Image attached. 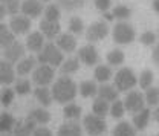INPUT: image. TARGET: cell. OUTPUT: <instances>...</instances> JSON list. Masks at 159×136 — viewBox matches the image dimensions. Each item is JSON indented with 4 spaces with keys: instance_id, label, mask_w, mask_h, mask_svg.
I'll return each instance as SVG.
<instances>
[{
    "instance_id": "obj_20",
    "label": "cell",
    "mask_w": 159,
    "mask_h": 136,
    "mask_svg": "<svg viewBox=\"0 0 159 136\" xmlns=\"http://www.w3.org/2000/svg\"><path fill=\"white\" fill-rule=\"evenodd\" d=\"M35 64H37V60L34 58V57H26V58H21L17 63V66H16V74L20 75V77H25V75H28V74H31L34 69H35Z\"/></svg>"
},
{
    "instance_id": "obj_19",
    "label": "cell",
    "mask_w": 159,
    "mask_h": 136,
    "mask_svg": "<svg viewBox=\"0 0 159 136\" xmlns=\"http://www.w3.org/2000/svg\"><path fill=\"white\" fill-rule=\"evenodd\" d=\"M97 95H98V98L104 99V101H107V102H113V101L118 99L119 92L115 89V86H110V84H101V86H98Z\"/></svg>"
},
{
    "instance_id": "obj_12",
    "label": "cell",
    "mask_w": 159,
    "mask_h": 136,
    "mask_svg": "<svg viewBox=\"0 0 159 136\" xmlns=\"http://www.w3.org/2000/svg\"><path fill=\"white\" fill-rule=\"evenodd\" d=\"M78 61L84 63L86 66H97L99 63V55H98V51L95 49V46L86 44V46L80 48Z\"/></svg>"
},
{
    "instance_id": "obj_48",
    "label": "cell",
    "mask_w": 159,
    "mask_h": 136,
    "mask_svg": "<svg viewBox=\"0 0 159 136\" xmlns=\"http://www.w3.org/2000/svg\"><path fill=\"white\" fill-rule=\"evenodd\" d=\"M102 17L107 20V21H112V20H113V16H112V12H109V11H107V12H102Z\"/></svg>"
},
{
    "instance_id": "obj_27",
    "label": "cell",
    "mask_w": 159,
    "mask_h": 136,
    "mask_svg": "<svg viewBox=\"0 0 159 136\" xmlns=\"http://www.w3.org/2000/svg\"><path fill=\"white\" fill-rule=\"evenodd\" d=\"M81 113H83V109L80 107L78 104H75V102L64 104V109H63V116H64V119H67V121H77L81 116Z\"/></svg>"
},
{
    "instance_id": "obj_49",
    "label": "cell",
    "mask_w": 159,
    "mask_h": 136,
    "mask_svg": "<svg viewBox=\"0 0 159 136\" xmlns=\"http://www.w3.org/2000/svg\"><path fill=\"white\" fill-rule=\"evenodd\" d=\"M5 16H6V11H5V8L2 6V3H0V23H2V20L5 19Z\"/></svg>"
},
{
    "instance_id": "obj_21",
    "label": "cell",
    "mask_w": 159,
    "mask_h": 136,
    "mask_svg": "<svg viewBox=\"0 0 159 136\" xmlns=\"http://www.w3.org/2000/svg\"><path fill=\"white\" fill-rule=\"evenodd\" d=\"M35 122L31 121V119H26V121H17L16 122V127L12 130L14 136H31L34 129H35Z\"/></svg>"
},
{
    "instance_id": "obj_15",
    "label": "cell",
    "mask_w": 159,
    "mask_h": 136,
    "mask_svg": "<svg viewBox=\"0 0 159 136\" xmlns=\"http://www.w3.org/2000/svg\"><path fill=\"white\" fill-rule=\"evenodd\" d=\"M150 109H147V107H144V109H141L139 112L136 113H133V119H132V125L135 127V130L136 132H142V130H145V127L148 125V122H150Z\"/></svg>"
},
{
    "instance_id": "obj_23",
    "label": "cell",
    "mask_w": 159,
    "mask_h": 136,
    "mask_svg": "<svg viewBox=\"0 0 159 136\" xmlns=\"http://www.w3.org/2000/svg\"><path fill=\"white\" fill-rule=\"evenodd\" d=\"M113 75L112 72V67L107 66V64H97L95 70H93V77H95V81H98L101 84H106Z\"/></svg>"
},
{
    "instance_id": "obj_46",
    "label": "cell",
    "mask_w": 159,
    "mask_h": 136,
    "mask_svg": "<svg viewBox=\"0 0 159 136\" xmlns=\"http://www.w3.org/2000/svg\"><path fill=\"white\" fill-rule=\"evenodd\" d=\"M152 58H153V63L158 66L159 64V48H158V44H153V54H152Z\"/></svg>"
},
{
    "instance_id": "obj_8",
    "label": "cell",
    "mask_w": 159,
    "mask_h": 136,
    "mask_svg": "<svg viewBox=\"0 0 159 136\" xmlns=\"http://www.w3.org/2000/svg\"><path fill=\"white\" fill-rule=\"evenodd\" d=\"M109 34V26H107V21L104 20H99L92 23L87 29H86V40L93 43V41H99V40L106 39Z\"/></svg>"
},
{
    "instance_id": "obj_34",
    "label": "cell",
    "mask_w": 159,
    "mask_h": 136,
    "mask_svg": "<svg viewBox=\"0 0 159 136\" xmlns=\"http://www.w3.org/2000/svg\"><path fill=\"white\" fill-rule=\"evenodd\" d=\"M153 79H155V74L152 72V70H148V69H145V70H142L141 72V75L138 77V84L141 89H148V87H152V84H153Z\"/></svg>"
},
{
    "instance_id": "obj_26",
    "label": "cell",
    "mask_w": 159,
    "mask_h": 136,
    "mask_svg": "<svg viewBox=\"0 0 159 136\" xmlns=\"http://www.w3.org/2000/svg\"><path fill=\"white\" fill-rule=\"evenodd\" d=\"M34 97L41 104V107H49L52 104V101H54L49 87H37L34 90Z\"/></svg>"
},
{
    "instance_id": "obj_42",
    "label": "cell",
    "mask_w": 159,
    "mask_h": 136,
    "mask_svg": "<svg viewBox=\"0 0 159 136\" xmlns=\"http://www.w3.org/2000/svg\"><path fill=\"white\" fill-rule=\"evenodd\" d=\"M58 6L66 11H77L84 6V0H60Z\"/></svg>"
},
{
    "instance_id": "obj_44",
    "label": "cell",
    "mask_w": 159,
    "mask_h": 136,
    "mask_svg": "<svg viewBox=\"0 0 159 136\" xmlns=\"http://www.w3.org/2000/svg\"><path fill=\"white\" fill-rule=\"evenodd\" d=\"M112 6V0H95V8L101 12H107Z\"/></svg>"
},
{
    "instance_id": "obj_47",
    "label": "cell",
    "mask_w": 159,
    "mask_h": 136,
    "mask_svg": "<svg viewBox=\"0 0 159 136\" xmlns=\"http://www.w3.org/2000/svg\"><path fill=\"white\" fill-rule=\"evenodd\" d=\"M150 118H153V121H155V122H158L159 121V110L156 109V107H155V110H153V112H150Z\"/></svg>"
},
{
    "instance_id": "obj_3",
    "label": "cell",
    "mask_w": 159,
    "mask_h": 136,
    "mask_svg": "<svg viewBox=\"0 0 159 136\" xmlns=\"http://www.w3.org/2000/svg\"><path fill=\"white\" fill-rule=\"evenodd\" d=\"M138 84V77L130 67H121L115 75V89L118 92H129Z\"/></svg>"
},
{
    "instance_id": "obj_28",
    "label": "cell",
    "mask_w": 159,
    "mask_h": 136,
    "mask_svg": "<svg viewBox=\"0 0 159 136\" xmlns=\"http://www.w3.org/2000/svg\"><path fill=\"white\" fill-rule=\"evenodd\" d=\"M112 136H136V130L127 121H121L119 124L115 125V129L112 132Z\"/></svg>"
},
{
    "instance_id": "obj_40",
    "label": "cell",
    "mask_w": 159,
    "mask_h": 136,
    "mask_svg": "<svg viewBox=\"0 0 159 136\" xmlns=\"http://www.w3.org/2000/svg\"><path fill=\"white\" fill-rule=\"evenodd\" d=\"M16 83V89L14 92L19 93V95H28L31 92V81L26 79V78H19L14 81Z\"/></svg>"
},
{
    "instance_id": "obj_18",
    "label": "cell",
    "mask_w": 159,
    "mask_h": 136,
    "mask_svg": "<svg viewBox=\"0 0 159 136\" xmlns=\"http://www.w3.org/2000/svg\"><path fill=\"white\" fill-rule=\"evenodd\" d=\"M43 46H44V37H43V34L40 31H34V32H31L28 35V39H26V48L31 52H37L39 54L40 51L43 49Z\"/></svg>"
},
{
    "instance_id": "obj_4",
    "label": "cell",
    "mask_w": 159,
    "mask_h": 136,
    "mask_svg": "<svg viewBox=\"0 0 159 136\" xmlns=\"http://www.w3.org/2000/svg\"><path fill=\"white\" fill-rule=\"evenodd\" d=\"M112 35H113V41L118 43V44H130L133 40L136 39L135 28L130 23H127V21H118L113 26Z\"/></svg>"
},
{
    "instance_id": "obj_43",
    "label": "cell",
    "mask_w": 159,
    "mask_h": 136,
    "mask_svg": "<svg viewBox=\"0 0 159 136\" xmlns=\"http://www.w3.org/2000/svg\"><path fill=\"white\" fill-rule=\"evenodd\" d=\"M139 41H141L142 44H145V46H153V44H156V41H158V34L153 32V31H145L144 34H141Z\"/></svg>"
},
{
    "instance_id": "obj_32",
    "label": "cell",
    "mask_w": 159,
    "mask_h": 136,
    "mask_svg": "<svg viewBox=\"0 0 159 136\" xmlns=\"http://www.w3.org/2000/svg\"><path fill=\"white\" fill-rule=\"evenodd\" d=\"M106 60H107V66H121L122 63H124V60H125V55H124V52L121 51V49H113V51H110L107 55H106Z\"/></svg>"
},
{
    "instance_id": "obj_2",
    "label": "cell",
    "mask_w": 159,
    "mask_h": 136,
    "mask_svg": "<svg viewBox=\"0 0 159 136\" xmlns=\"http://www.w3.org/2000/svg\"><path fill=\"white\" fill-rule=\"evenodd\" d=\"M35 60L39 61L40 64H49L51 67H58L60 64L64 61V55L55 46V43L49 41V43H44L43 49L39 52Z\"/></svg>"
},
{
    "instance_id": "obj_36",
    "label": "cell",
    "mask_w": 159,
    "mask_h": 136,
    "mask_svg": "<svg viewBox=\"0 0 159 136\" xmlns=\"http://www.w3.org/2000/svg\"><path fill=\"white\" fill-rule=\"evenodd\" d=\"M112 16H113V19L125 21L127 19H130L132 9H130L129 6H125V5H116V6L113 8V11H112Z\"/></svg>"
},
{
    "instance_id": "obj_5",
    "label": "cell",
    "mask_w": 159,
    "mask_h": 136,
    "mask_svg": "<svg viewBox=\"0 0 159 136\" xmlns=\"http://www.w3.org/2000/svg\"><path fill=\"white\" fill-rule=\"evenodd\" d=\"M83 127H84V130L87 132L89 136H101L107 130L104 118L95 116L93 113H89V115H86L83 118Z\"/></svg>"
},
{
    "instance_id": "obj_37",
    "label": "cell",
    "mask_w": 159,
    "mask_h": 136,
    "mask_svg": "<svg viewBox=\"0 0 159 136\" xmlns=\"http://www.w3.org/2000/svg\"><path fill=\"white\" fill-rule=\"evenodd\" d=\"M14 97H16L14 89H11V87H3V89L0 90V104H2L3 107H9V106L12 104V101H14Z\"/></svg>"
},
{
    "instance_id": "obj_13",
    "label": "cell",
    "mask_w": 159,
    "mask_h": 136,
    "mask_svg": "<svg viewBox=\"0 0 159 136\" xmlns=\"http://www.w3.org/2000/svg\"><path fill=\"white\" fill-rule=\"evenodd\" d=\"M55 39H57L55 40V46L61 52L70 54V52H74L77 49V39L72 34H67V32L66 34H58Z\"/></svg>"
},
{
    "instance_id": "obj_52",
    "label": "cell",
    "mask_w": 159,
    "mask_h": 136,
    "mask_svg": "<svg viewBox=\"0 0 159 136\" xmlns=\"http://www.w3.org/2000/svg\"><path fill=\"white\" fill-rule=\"evenodd\" d=\"M0 136H9V135H5V133H3V135H0Z\"/></svg>"
},
{
    "instance_id": "obj_1",
    "label": "cell",
    "mask_w": 159,
    "mask_h": 136,
    "mask_svg": "<svg viewBox=\"0 0 159 136\" xmlns=\"http://www.w3.org/2000/svg\"><path fill=\"white\" fill-rule=\"evenodd\" d=\"M51 93H52V99H55L57 102L67 104V102H74V99L78 93V89L72 78L67 75H61L55 79V83L51 89Z\"/></svg>"
},
{
    "instance_id": "obj_33",
    "label": "cell",
    "mask_w": 159,
    "mask_h": 136,
    "mask_svg": "<svg viewBox=\"0 0 159 136\" xmlns=\"http://www.w3.org/2000/svg\"><path fill=\"white\" fill-rule=\"evenodd\" d=\"M43 14H44V19L48 21H58L60 17H61V12H60V6L55 5V3H51L48 5L44 9H43Z\"/></svg>"
},
{
    "instance_id": "obj_16",
    "label": "cell",
    "mask_w": 159,
    "mask_h": 136,
    "mask_svg": "<svg viewBox=\"0 0 159 136\" xmlns=\"http://www.w3.org/2000/svg\"><path fill=\"white\" fill-rule=\"evenodd\" d=\"M40 32L43 34V37L46 39H55L58 34H61V26L60 21H48V20H41L40 21Z\"/></svg>"
},
{
    "instance_id": "obj_22",
    "label": "cell",
    "mask_w": 159,
    "mask_h": 136,
    "mask_svg": "<svg viewBox=\"0 0 159 136\" xmlns=\"http://www.w3.org/2000/svg\"><path fill=\"white\" fill-rule=\"evenodd\" d=\"M77 89L80 90V95L83 98H93L97 97V90H98V86L95 81L92 79H86L83 83H80V86H77Z\"/></svg>"
},
{
    "instance_id": "obj_38",
    "label": "cell",
    "mask_w": 159,
    "mask_h": 136,
    "mask_svg": "<svg viewBox=\"0 0 159 136\" xmlns=\"http://www.w3.org/2000/svg\"><path fill=\"white\" fill-rule=\"evenodd\" d=\"M69 31H70L72 35H81L84 32V23H83V20L80 19V17H77V16L70 17V20H69Z\"/></svg>"
},
{
    "instance_id": "obj_35",
    "label": "cell",
    "mask_w": 159,
    "mask_h": 136,
    "mask_svg": "<svg viewBox=\"0 0 159 136\" xmlns=\"http://www.w3.org/2000/svg\"><path fill=\"white\" fill-rule=\"evenodd\" d=\"M144 101H145L150 107H158V102H159V89L158 87H148V89H145Z\"/></svg>"
},
{
    "instance_id": "obj_45",
    "label": "cell",
    "mask_w": 159,
    "mask_h": 136,
    "mask_svg": "<svg viewBox=\"0 0 159 136\" xmlns=\"http://www.w3.org/2000/svg\"><path fill=\"white\" fill-rule=\"evenodd\" d=\"M31 136H54V133H52L48 127L40 125V127H35V129H34V132H32Z\"/></svg>"
},
{
    "instance_id": "obj_29",
    "label": "cell",
    "mask_w": 159,
    "mask_h": 136,
    "mask_svg": "<svg viewBox=\"0 0 159 136\" xmlns=\"http://www.w3.org/2000/svg\"><path fill=\"white\" fill-rule=\"evenodd\" d=\"M14 41H16V35L11 32V29L8 28V25L0 23V48L5 49L6 46H9Z\"/></svg>"
},
{
    "instance_id": "obj_25",
    "label": "cell",
    "mask_w": 159,
    "mask_h": 136,
    "mask_svg": "<svg viewBox=\"0 0 159 136\" xmlns=\"http://www.w3.org/2000/svg\"><path fill=\"white\" fill-rule=\"evenodd\" d=\"M28 119L34 121L35 124H41V125H44V124H48V122L51 121V113H49L44 107H40V109H34V110H31V113L28 115Z\"/></svg>"
},
{
    "instance_id": "obj_41",
    "label": "cell",
    "mask_w": 159,
    "mask_h": 136,
    "mask_svg": "<svg viewBox=\"0 0 159 136\" xmlns=\"http://www.w3.org/2000/svg\"><path fill=\"white\" fill-rule=\"evenodd\" d=\"M109 113L112 115V118H115V119H119V118L124 116L125 109H124V104H122L121 99H116V101L112 102V106L109 107Z\"/></svg>"
},
{
    "instance_id": "obj_6",
    "label": "cell",
    "mask_w": 159,
    "mask_h": 136,
    "mask_svg": "<svg viewBox=\"0 0 159 136\" xmlns=\"http://www.w3.org/2000/svg\"><path fill=\"white\" fill-rule=\"evenodd\" d=\"M54 77H55V70L49 64H40L32 70V81L39 87H48L54 81Z\"/></svg>"
},
{
    "instance_id": "obj_30",
    "label": "cell",
    "mask_w": 159,
    "mask_h": 136,
    "mask_svg": "<svg viewBox=\"0 0 159 136\" xmlns=\"http://www.w3.org/2000/svg\"><path fill=\"white\" fill-rule=\"evenodd\" d=\"M109 102L101 99V98H97L93 101V106H92V113L95 116H99V118H106L109 115Z\"/></svg>"
},
{
    "instance_id": "obj_9",
    "label": "cell",
    "mask_w": 159,
    "mask_h": 136,
    "mask_svg": "<svg viewBox=\"0 0 159 136\" xmlns=\"http://www.w3.org/2000/svg\"><path fill=\"white\" fill-rule=\"evenodd\" d=\"M8 28L11 29V32H12L14 35H23V34H28L29 29H31V19L25 17L23 14H16V16L11 17Z\"/></svg>"
},
{
    "instance_id": "obj_11",
    "label": "cell",
    "mask_w": 159,
    "mask_h": 136,
    "mask_svg": "<svg viewBox=\"0 0 159 136\" xmlns=\"http://www.w3.org/2000/svg\"><path fill=\"white\" fill-rule=\"evenodd\" d=\"M25 46L20 43V41H14V43H11L9 46H6L5 49H3V57H5V61H8V63H19L20 60L25 57Z\"/></svg>"
},
{
    "instance_id": "obj_50",
    "label": "cell",
    "mask_w": 159,
    "mask_h": 136,
    "mask_svg": "<svg viewBox=\"0 0 159 136\" xmlns=\"http://www.w3.org/2000/svg\"><path fill=\"white\" fill-rule=\"evenodd\" d=\"M153 9H155V12L159 11V0H153Z\"/></svg>"
},
{
    "instance_id": "obj_7",
    "label": "cell",
    "mask_w": 159,
    "mask_h": 136,
    "mask_svg": "<svg viewBox=\"0 0 159 136\" xmlns=\"http://www.w3.org/2000/svg\"><path fill=\"white\" fill-rule=\"evenodd\" d=\"M124 104V109L125 112H132V113H136L141 109L145 107V101H144V95L139 92V90H129L127 95L122 101Z\"/></svg>"
},
{
    "instance_id": "obj_31",
    "label": "cell",
    "mask_w": 159,
    "mask_h": 136,
    "mask_svg": "<svg viewBox=\"0 0 159 136\" xmlns=\"http://www.w3.org/2000/svg\"><path fill=\"white\" fill-rule=\"evenodd\" d=\"M60 69H61V74H63V75H70V74L78 72V69H80L78 58H67V60H64V61L60 64Z\"/></svg>"
},
{
    "instance_id": "obj_39",
    "label": "cell",
    "mask_w": 159,
    "mask_h": 136,
    "mask_svg": "<svg viewBox=\"0 0 159 136\" xmlns=\"http://www.w3.org/2000/svg\"><path fill=\"white\" fill-rule=\"evenodd\" d=\"M0 3H2V6L5 8L6 14H9L11 17L16 16V14H19L20 3H21L20 0H0Z\"/></svg>"
},
{
    "instance_id": "obj_24",
    "label": "cell",
    "mask_w": 159,
    "mask_h": 136,
    "mask_svg": "<svg viewBox=\"0 0 159 136\" xmlns=\"http://www.w3.org/2000/svg\"><path fill=\"white\" fill-rule=\"evenodd\" d=\"M16 122H17L16 118L12 116L11 113L2 112L0 113V133H5V135L11 133L14 130V127H16Z\"/></svg>"
},
{
    "instance_id": "obj_10",
    "label": "cell",
    "mask_w": 159,
    "mask_h": 136,
    "mask_svg": "<svg viewBox=\"0 0 159 136\" xmlns=\"http://www.w3.org/2000/svg\"><path fill=\"white\" fill-rule=\"evenodd\" d=\"M43 3L39 0H23L20 3V11L28 19H37L43 14Z\"/></svg>"
},
{
    "instance_id": "obj_14",
    "label": "cell",
    "mask_w": 159,
    "mask_h": 136,
    "mask_svg": "<svg viewBox=\"0 0 159 136\" xmlns=\"http://www.w3.org/2000/svg\"><path fill=\"white\" fill-rule=\"evenodd\" d=\"M16 81V70L14 66L5 60H0V84L9 86Z\"/></svg>"
},
{
    "instance_id": "obj_17",
    "label": "cell",
    "mask_w": 159,
    "mask_h": 136,
    "mask_svg": "<svg viewBox=\"0 0 159 136\" xmlns=\"http://www.w3.org/2000/svg\"><path fill=\"white\" fill-rule=\"evenodd\" d=\"M57 136H83V127L77 121H67L60 125Z\"/></svg>"
},
{
    "instance_id": "obj_51",
    "label": "cell",
    "mask_w": 159,
    "mask_h": 136,
    "mask_svg": "<svg viewBox=\"0 0 159 136\" xmlns=\"http://www.w3.org/2000/svg\"><path fill=\"white\" fill-rule=\"evenodd\" d=\"M39 2H43V3H44V2H49V0H39Z\"/></svg>"
}]
</instances>
